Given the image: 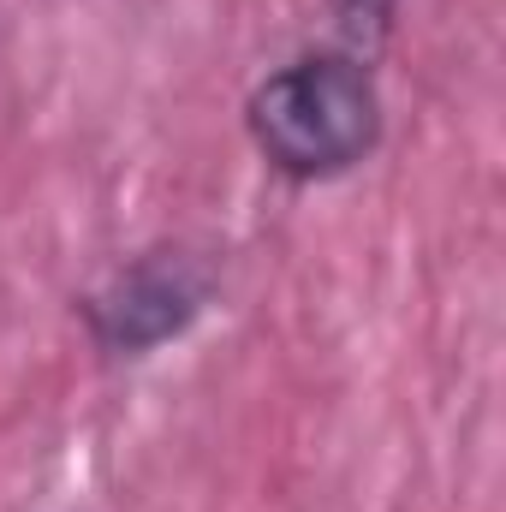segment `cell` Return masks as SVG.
I'll use <instances>...</instances> for the list:
<instances>
[{"label": "cell", "instance_id": "2", "mask_svg": "<svg viewBox=\"0 0 506 512\" xmlns=\"http://www.w3.org/2000/svg\"><path fill=\"white\" fill-rule=\"evenodd\" d=\"M215 262L191 245H155L114 268L96 292H84V322L96 352L108 358H149L167 340L191 334L197 316L215 304Z\"/></svg>", "mask_w": 506, "mask_h": 512}, {"label": "cell", "instance_id": "1", "mask_svg": "<svg viewBox=\"0 0 506 512\" xmlns=\"http://www.w3.org/2000/svg\"><path fill=\"white\" fill-rule=\"evenodd\" d=\"M256 155L292 185H328L381 143V90L358 54H298L245 102Z\"/></svg>", "mask_w": 506, "mask_h": 512}, {"label": "cell", "instance_id": "3", "mask_svg": "<svg viewBox=\"0 0 506 512\" xmlns=\"http://www.w3.org/2000/svg\"><path fill=\"white\" fill-rule=\"evenodd\" d=\"M328 6H334L340 36L352 48H376L381 36L393 30V12H399V0H328Z\"/></svg>", "mask_w": 506, "mask_h": 512}]
</instances>
